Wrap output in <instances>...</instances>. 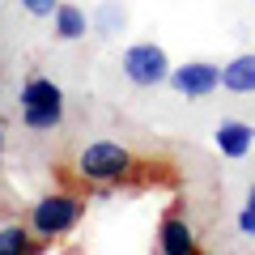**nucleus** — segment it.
Listing matches in <instances>:
<instances>
[{"instance_id": "nucleus-11", "label": "nucleus", "mask_w": 255, "mask_h": 255, "mask_svg": "<svg viewBox=\"0 0 255 255\" xmlns=\"http://www.w3.org/2000/svg\"><path fill=\"white\" fill-rule=\"evenodd\" d=\"M90 21H94V30H98V34L115 38L119 30L128 26V9H124V0H102L98 9L90 13Z\"/></svg>"}, {"instance_id": "nucleus-14", "label": "nucleus", "mask_w": 255, "mask_h": 255, "mask_svg": "<svg viewBox=\"0 0 255 255\" xmlns=\"http://www.w3.org/2000/svg\"><path fill=\"white\" fill-rule=\"evenodd\" d=\"M0 166H4V128H0Z\"/></svg>"}, {"instance_id": "nucleus-6", "label": "nucleus", "mask_w": 255, "mask_h": 255, "mask_svg": "<svg viewBox=\"0 0 255 255\" xmlns=\"http://www.w3.org/2000/svg\"><path fill=\"white\" fill-rule=\"evenodd\" d=\"M157 251L162 255H196L200 251V238H196L191 221L183 217L179 209H170L162 221H157Z\"/></svg>"}, {"instance_id": "nucleus-4", "label": "nucleus", "mask_w": 255, "mask_h": 255, "mask_svg": "<svg viewBox=\"0 0 255 255\" xmlns=\"http://www.w3.org/2000/svg\"><path fill=\"white\" fill-rule=\"evenodd\" d=\"M170 55H166L162 43H153V38H140V43H128L124 51H119V73H124L128 85H136V90H157V85H166V77H170Z\"/></svg>"}, {"instance_id": "nucleus-2", "label": "nucleus", "mask_w": 255, "mask_h": 255, "mask_svg": "<svg viewBox=\"0 0 255 255\" xmlns=\"http://www.w3.org/2000/svg\"><path fill=\"white\" fill-rule=\"evenodd\" d=\"M85 213H90L85 196L60 187V191H43V196L30 204L26 226L34 230V238H43V243H64V238L77 234V226L85 221Z\"/></svg>"}, {"instance_id": "nucleus-8", "label": "nucleus", "mask_w": 255, "mask_h": 255, "mask_svg": "<svg viewBox=\"0 0 255 255\" xmlns=\"http://www.w3.org/2000/svg\"><path fill=\"white\" fill-rule=\"evenodd\" d=\"M90 30H94L90 13H85L81 4H73V0H60V9L51 13V34H55V43H81Z\"/></svg>"}, {"instance_id": "nucleus-5", "label": "nucleus", "mask_w": 255, "mask_h": 255, "mask_svg": "<svg viewBox=\"0 0 255 255\" xmlns=\"http://www.w3.org/2000/svg\"><path fill=\"white\" fill-rule=\"evenodd\" d=\"M166 85H170L179 98H209V94L221 90V64L213 60H183L170 68V77H166Z\"/></svg>"}, {"instance_id": "nucleus-1", "label": "nucleus", "mask_w": 255, "mask_h": 255, "mask_svg": "<svg viewBox=\"0 0 255 255\" xmlns=\"http://www.w3.org/2000/svg\"><path fill=\"white\" fill-rule=\"evenodd\" d=\"M73 174L90 187H119L136 174V153L124 145V140H111V136H98L90 145L77 149L73 157Z\"/></svg>"}, {"instance_id": "nucleus-13", "label": "nucleus", "mask_w": 255, "mask_h": 255, "mask_svg": "<svg viewBox=\"0 0 255 255\" xmlns=\"http://www.w3.org/2000/svg\"><path fill=\"white\" fill-rule=\"evenodd\" d=\"M21 9L30 17H38V21H51V13L60 9V0H21Z\"/></svg>"}, {"instance_id": "nucleus-9", "label": "nucleus", "mask_w": 255, "mask_h": 255, "mask_svg": "<svg viewBox=\"0 0 255 255\" xmlns=\"http://www.w3.org/2000/svg\"><path fill=\"white\" fill-rule=\"evenodd\" d=\"M221 90L226 94H255V51H243L221 64Z\"/></svg>"}, {"instance_id": "nucleus-15", "label": "nucleus", "mask_w": 255, "mask_h": 255, "mask_svg": "<svg viewBox=\"0 0 255 255\" xmlns=\"http://www.w3.org/2000/svg\"><path fill=\"white\" fill-rule=\"evenodd\" d=\"M251 4H255V0H251Z\"/></svg>"}, {"instance_id": "nucleus-12", "label": "nucleus", "mask_w": 255, "mask_h": 255, "mask_svg": "<svg viewBox=\"0 0 255 255\" xmlns=\"http://www.w3.org/2000/svg\"><path fill=\"white\" fill-rule=\"evenodd\" d=\"M238 234H243V238H255V183L247 187L243 209H238Z\"/></svg>"}, {"instance_id": "nucleus-3", "label": "nucleus", "mask_w": 255, "mask_h": 255, "mask_svg": "<svg viewBox=\"0 0 255 255\" xmlns=\"http://www.w3.org/2000/svg\"><path fill=\"white\" fill-rule=\"evenodd\" d=\"M17 115L30 132H55L64 124V90L43 73H30L17 90Z\"/></svg>"}, {"instance_id": "nucleus-10", "label": "nucleus", "mask_w": 255, "mask_h": 255, "mask_svg": "<svg viewBox=\"0 0 255 255\" xmlns=\"http://www.w3.org/2000/svg\"><path fill=\"white\" fill-rule=\"evenodd\" d=\"M47 251L43 238H34V230L26 221H9V226H0V255H38Z\"/></svg>"}, {"instance_id": "nucleus-7", "label": "nucleus", "mask_w": 255, "mask_h": 255, "mask_svg": "<svg viewBox=\"0 0 255 255\" xmlns=\"http://www.w3.org/2000/svg\"><path fill=\"white\" fill-rule=\"evenodd\" d=\"M213 145H217L221 157L243 162V157L255 149V128L243 124V119H226V124H217V132H213Z\"/></svg>"}]
</instances>
